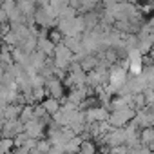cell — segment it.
Segmentation results:
<instances>
[{"label": "cell", "instance_id": "5", "mask_svg": "<svg viewBox=\"0 0 154 154\" xmlns=\"http://www.w3.org/2000/svg\"><path fill=\"white\" fill-rule=\"evenodd\" d=\"M26 129V134L31 138V140H42L44 136V131H45V123L40 122V120H31L24 125Z\"/></svg>", "mask_w": 154, "mask_h": 154}, {"label": "cell", "instance_id": "19", "mask_svg": "<svg viewBox=\"0 0 154 154\" xmlns=\"http://www.w3.org/2000/svg\"><path fill=\"white\" fill-rule=\"evenodd\" d=\"M143 96H145V102H147V105H154V89H150V87H147L145 91H143Z\"/></svg>", "mask_w": 154, "mask_h": 154}, {"label": "cell", "instance_id": "18", "mask_svg": "<svg viewBox=\"0 0 154 154\" xmlns=\"http://www.w3.org/2000/svg\"><path fill=\"white\" fill-rule=\"evenodd\" d=\"M27 140H29V136H27L26 132H22V134L15 136V140H13V143H15V149H20V147H24Z\"/></svg>", "mask_w": 154, "mask_h": 154}, {"label": "cell", "instance_id": "10", "mask_svg": "<svg viewBox=\"0 0 154 154\" xmlns=\"http://www.w3.org/2000/svg\"><path fill=\"white\" fill-rule=\"evenodd\" d=\"M82 143H84V138L82 136H74L71 141L65 143V154H78Z\"/></svg>", "mask_w": 154, "mask_h": 154}, {"label": "cell", "instance_id": "2", "mask_svg": "<svg viewBox=\"0 0 154 154\" xmlns=\"http://www.w3.org/2000/svg\"><path fill=\"white\" fill-rule=\"evenodd\" d=\"M45 91H47V98H54L58 102L65 100V87H63V84L56 78V76H53V78L47 80Z\"/></svg>", "mask_w": 154, "mask_h": 154}, {"label": "cell", "instance_id": "4", "mask_svg": "<svg viewBox=\"0 0 154 154\" xmlns=\"http://www.w3.org/2000/svg\"><path fill=\"white\" fill-rule=\"evenodd\" d=\"M109 116H111V112H109L107 109L100 107V105H98V107H94V109H89V111H85V122H87V125L107 122V120H109Z\"/></svg>", "mask_w": 154, "mask_h": 154}, {"label": "cell", "instance_id": "25", "mask_svg": "<svg viewBox=\"0 0 154 154\" xmlns=\"http://www.w3.org/2000/svg\"><path fill=\"white\" fill-rule=\"evenodd\" d=\"M49 154H65V150H63V149H56V147H51Z\"/></svg>", "mask_w": 154, "mask_h": 154}, {"label": "cell", "instance_id": "15", "mask_svg": "<svg viewBox=\"0 0 154 154\" xmlns=\"http://www.w3.org/2000/svg\"><path fill=\"white\" fill-rule=\"evenodd\" d=\"M33 98H35V102H44L45 100V96H47V91H45V87H33Z\"/></svg>", "mask_w": 154, "mask_h": 154}, {"label": "cell", "instance_id": "8", "mask_svg": "<svg viewBox=\"0 0 154 154\" xmlns=\"http://www.w3.org/2000/svg\"><path fill=\"white\" fill-rule=\"evenodd\" d=\"M80 65H82V71H84V72H93V71L98 67V58H96V54H87V56L80 62Z\"/></svg>", "mask_w": 154, "mask_h": 154}, {"label": "cell", "instance_id": "23", "mask_svg": "<svg viewBox=\"0 0 154 154\" xmlns=\"http://www.w3.org/2000/svg\"><path fill=\"white\" fill-rule=\"evenodd\" d=\"M0 24H2V26H8V24H9L8 13H6V11H2V8H0Z\"/></svg>", "mask_w": 154, "mask_h": 154}, {"label": "cell", "instance_id": "3", "mask_svg": "<svg viewBox=\"0 0 154 154\" xmlns=\"http://www.w3.org/2000/svg\"><path fill=\"white\" fill-rule=\"evenodd\" d=\"M134 120L138 122L140 129H149V127H154V107L147 105L140 111H136V116Z\"/></svg>", "mask_w": 154, "mask_h": 154}, {"label": "cell", "instance_id": "9", "mask_svg": "<svg viewBox=\"0 0 154 154\" xmlns=\"http://www.w3.org/2000/svg\"><path fill=\"white\" fill-rule=\"evenodd\" d=\"M44 109H45V112L49 114V116H53V114H56L58 111H60V107H62V103L58 102V100H54V98H45L42 103H40Z\"/></svg>", "mask_w": 154, "mask_h": 154}, {"label": "cell", "instance_id": "12", "mask_svg": "<svg viewBox=\"0 0 154 154\" xmlns=\"http://www.w3.org/2000/svg\"><path fill=\"white\" fill-rule=\"evenodd\" d=\"M140 141H141L143 147H149V145L154 141V127L141 129V132H140Z\"/></svg>", "mask_w": 154, "mask_h": 154}, {"label": "cell", "instance_id": "1", "mask_svg": "<svg viewBox=\"0 0 154 154\" xmlns=\"http://www.w3.org/2000/svg\"><path fill=\"white\" fill-rule=\"evenodd\" d=\"M134 116H136V111L132 107H125L122 111H112L107 122L112 129H125L134 120Z\"/></svg>", "mask_w": 154, "mask_h": 154}, {"label": "cell", "instance_id": "24", "mask_svg": "<svg viewBox=\"0 0 154 154\" xmlns=\"http://www.w3.org/2000/svg\"><path fill=\"white\" fill-rule=\"evenodd\" d=\"M31 150L29 149H26V147H20V149H15L13 150V154H29Z\"/></svg>", "mask_w": 154, "mask_h": 154}, {"label": "cell", "instance_id": "7", "mask_svg": "<svg viewBox=\"0 0 154 154\" xmlns=\"http://www.w3.org/2000/svg\"><path fill=\"white\" fill-rule=\"evenodd\" d=\"M54 44L49 40V38H38V51H42L47 58H53L54 56Z\"/></svg>", "mask_w": 154, "mask_h": 154}, {"label": "cell", "instance_id": "27", "mask_svg": "<svg viewBox=\"0 0 154 154\" xmlns=\"http://www.w3.org/2000/svg\"><path fill=\"white\" fill-rule=\"evenodd\" d=\"M9 154H13V152H9Z\"/></svg>", "mask_w": 154, "mask_h": 154}, {"label": "cell", "instance_id": "16", "mask_svg": "<svg viewBox=\"0 0 154 154\" xmlns=\"http://www.w3.org/2000/svg\"><path fill=\"white\" fill-rule=\"evenodd\" d=\"M47 38H49L54 45H58V44L63 42V36H62V33H60L56 27H54V29H49V36H47Z\"/></svg>", "mask_w": 154, "mask_h": 154}, {"label": "cell", "instance_id": "21", "mask_svg": "<svg viewBox=\"0 0 154 154\" xmlns=\"http://www.w3.org/2000/svg\"><path fill=\"white\" fill-rule=\"evenodd\" d=\"M111 154H129V147L127 145H120V147H112Z\"/></svg>", "mask_w": 154, "mask_h": 154}, {"label": "cell", "instance_id": "6", "mask_svg": "<svg viewBox=\"0 0 154 154\" xmlns=\"http://www.w3.org/2000/svg\"><path fill=\"white\" fill-rule=\"evenodd\" d=\"M17 8H18V11H20L26 18H31V17H35V13H36V4H35V2H29V0L17 2Z\"/></svg>", "mask_w": 154, "mask_h": 154}, {"label": "cell", "instance_id": "14", "mask_svg": "<svg viewBox=\"0 0 154 154\" xmlns=\"http://www.w3.org/2000/svg\"><path fill=\"white\" fill-rule=\"evenodd\" d=\"M11 149H15L13 140H6V138H0V154H9Z\"/></svg>", "mask_w": 154, "mask_h": 154}, {"label": "cell", "instance_id": "29", "mask_svg": "<svg viewBox=\"0 0 154 154\" xmlns=\"http://www.w3.org/2000/svg\"><path fill=\"white\" fill-rule=\"evenodd\" d=\"M152 107H154V105H152Z\"/></svg>", "mask_w": 154, "mask_h": 154}, {"label": "cell", "instance_id": "11", "mask_svg": "<svg viewBox=\"0 0 154 154\" xmlns=\"http://www.w3.org/2000/svg\"><path fill=\"white\" fill-rule=\"evenodd\" d=\"M53 58H58V60H65V62H72V53L63 45V44H58L54 47V56Z\"/></svg>", "mask_w": 154, "mask_h": 154}, {"label": "cell", "instance_id": "22", "mask_svg": "<svg viewBox=\"0 0 154 154\" xmlns=\"http://www.w3.org/2000/svg\"><path fill=\"white\" fill-rule=\"evenodd\" d=\"M15 8H17V2H13V0H6V2H2V11H6V13H9Z\"/></svg>", "mask_w": 154, "mask_h": 154}, {"label": "cell", "instance_id": "13", "mask_svg": "<svg viewBox=\"0 0 154 154\" xmlns=\"http://www.w3.org/2000/svg\"><path fill=\"white\" fill-rule=\"evenodd\" d=\"M80 154H98V145L93 140H85L80 147Z\"/></svg>", "mask_w": 154, "mask_h": 154}, {"label": "cell", "instance_id": "17", "mask_svg": "<svg viewBox=\"0 0 154 154\" xmlns=\"http://www.w3.org/2000/svg\"><path fill=\"white\" fill-rule=\"evenodd\" d=\"M36 149H38V152H40V154H49V150H51V143H49V140H47V138L38 140Z\"/></svg>", "mask_w": 154, "mask_h": 154}, {"label": "cell", "instance_id": "20", "mask_svg": "<svg viewBox=\"0 0 154 154\" xmlns=\"http://www.w3.org/2000/svg\"><path fill=\"white\" fill-rule=\"evenodd\" d=\"M62 134H63V138H65V141H71L76 134H74V131L71 129V127H62Z\"/></svg>", "mask_w": 154, "mask_h": 154}, {"label": "cell", "instance_id": "28", "mask_svg": "<svg viewBox=\"0 0 154 154\" xmlns=\"http://www.w3.org/2000/svg\"><path fill=\"white\" fill-rule=\"evenodd\" d=\"M98 154H100V152H98Z\"/></svg>", "mask_w": 154, "mask_h": 154}, {"label": "cell", "instance_id": "26", "mask_svg": "<svg viewBox=\"0 0 154 154\" xmlns=\"http://www.w3.org/2000/svg\"><path fill=\"white\" fill-rule=\"evenodd\" d=\"M29 154H40V152H38V149H33V150H31Z\"/></svg>", "mask_w": 154, "mask_h": 154}]
</instances>
